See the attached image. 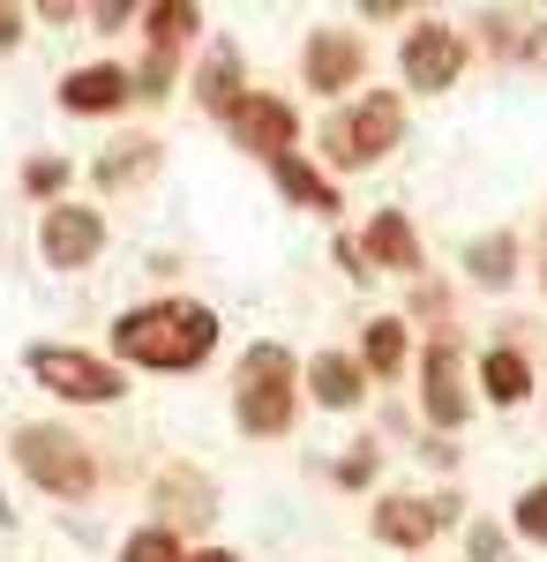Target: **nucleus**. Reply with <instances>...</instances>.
Instances as JSON below:
<instances>
[{
  "label": "nucleus",
  "instance_id": "nucleus-1",
  "mask_svg": "<svg viewBox=\"0 0 547 562\" xmlns=\"http://www.w3.org/2000/svg\"><path fill=\"white\" fill-rule=\"evenodd\" d=\"M113 346H121L127 360H143V368H196V360L217 346V315L196 307V301L135 307V315H121Z\"/></svg>",
  "mask_w": 547,
  "mask_h": 562
},
{
  "label": "nucleus",
  "instance_id": "nucleus-2",
  "mask_svg": "<svg viewBox=\"0 0 547 562\" xmlns=\"http://www.w3.org/2000/svg\"><path fill=\"white\" fill-rule=\"evenodd\" d=\"M398 128H405V105L390 90H368L353 113H337L331 128H323V143H331L337 166H376L382 150H398Z\"/></svg>",
  "mask_w": 547,
  "mask_h": 562
},
{
  "label": "nucleus",
  "instance_id": "nucleus-3",
  "mask_svg": "<svg viewBox=\"0 0 547 562\" xmlns=\"http://www.w3.org/2000/svg\"><path fill=\"white\" fill-rule=\"evenodd\" d=\"M15 465L38 480L45 495H90V480H98L90 450L68 428H23L15 435Z\"/></svg>",
  "mask_w": 547,
  "mask_h": 562
},
{
  "label": "nucleus",
  "instance_id": "nucleus-4",
  "mask_svg": "<svg viewBox=\"0 0 547 562\" xmlns=\"http://www.w3.org/2000/svg\"><path fill=\"white\" fill-rule=\"evenodd\" d=\"M293 420V360L278 346H255L241 360V428L248 435H278Z\"/></svg>",
  "mask_w": 547,
  "mask_h": 562
},
{
  "label": "nucleus",
  "instance_id": "nucleus-5",
  "mask_svg": "<svg viewBox=\"0 0 547 562\" xmlns=\"http://www.w3.org/2000/svg\"><path fill=\"white\" fill-rule=\"evenodd\" d=\"M31 375L45 390H60V397H76V405H105V397H121V375L105 368V360H90L76 346H31Z\"/></svg>",
  "mask_w": 547,
  "mask_h": 562
},
{
  "label": "nucleus",
  "instance_id": "nucleus-6",
  "mask_svg": "<svg viewBox=\"0 0 547 562\" xmlns=\"http://www.w3.org/2000/svg\"><path fill=\"white\" fill-rule=\"evenodd\" d=\"M465 68V38L450 23H421V31H405V83L413 90H450Z\"/></svg>",
  "mask_w": 547,
  "mask_h": 562
},
{
  "label": "nucleus",
  "instance_id": "nucleus-7",
  "mask_svg": "<svg viewBox=\"0 0 547 562\" xmlns=\"http://www.w3.org/2000/svg\"><path fill=\"white\" fill-rule=\"evenodd\" d=\"M38 248L53 270H83L98 248H105V225H98V211H76V203H53L38 225Z\"/></svg>",
  "mask_w": 547,
  "mask_h": 562
},
{
  "label": "nucleus",
  "instance_id": "nucleus-8",
  "mask_svg": "<svg viewBox=\"0 0 547 562\" xmlns=\"http://www.w3.org/2000/svg\"><path fill=\"white\" fill-rule=\"evenodd\" d=\"M233 135H241V150L293 158V105H278V98H241V105H233Z\"/></svg>",
  "mask_w": 547,
  "mask_h": 562
},
{
  "label": "nucleus",
  "instance_id": "nucleus-9",
  "mask_svg": "<svg viewBox=\"0 0 547 562\" xmlns=\"http://www.w3.org/2000/svg\"><path fill=\"white\" fill-rule=\"evenodd\" d=\"M308 83L315 90H353L360 83V38H353V31H315V45H308Z\"/></svg>",
  "mask_w": 547,
  "mask_h": 562
},
{
  "label": "nucleus",
  "instance_id": "nucleus-10",
  "mask_svg": "<svg viewBox=\"0 0 547 562\" xmlns=\"http://www.w3.org/2000/svg\"><path fill=\"white\" fill-rule=\"evenodd\" d=\"M127 68H113V60H105V68H76V76H68V83H60V105H68V113H113V105H127Z\"/></svg>",
  "mask_w": 547,
  "mask_h": 562
},
{
  "label": "nucleus",
  "instance_id": "nucleus-11",
  "mask_svg": "<svg viewBox=\"0 0 547 562\" xmlns=\"http://www.w3.org/2000/svg\"><path fill=\"white\" fill-rule=\"evenodd\" d=\"M427 420L435 428H458L465 420V383H458V346H427Z\"/></svg>",
  "mask_w": 547,
  "mask_h": 562
},
{
  "label": "nucleus",
  "instance_id": "nucleus-12",
  "mask_svg": "<svg viewBox=\"0 0 547 562\" xmlns=\"http://www.w3.org/2000/svg\"><path fill=\"white\" fill-rule=\"evenodd\" d=\"M435 525H443V503H413V495H390L376 510V532L390 548H421V540H435Z\"/></svg>",
  "mask_w": 547,
  "mask_h": 562
},
{
  "label": "nucleus",
  "instance_id": "nucleus-13",
  "mask_svg": "<svg viewBox=\"0 0 547 562\" xmlns=\"http://www.w3.org/2000/svg\"><path fill=\"white\" fill-rule=\"evenodd\" d=\"M360 248H368V262H390V270H421V240H413V225H405L398 211H382L376 225H368V240H360Z\"/></svg>",
  "mask_w": 547,
  "mask_h": 562
},
{
  "label": "nucleus",
  "instance_id": "nucleus-14",
  "mask_svg": "<svg viewBox=\"0 0 547 562\" xmlns=\"http://www.w3.org/2000/svg\"><path fill=\"white\" fill-rule=\"evenodd\" d=\"M308 383H315V397H323V405H360V383H368V375H360V360L323 352V360L308 368Z\"/></svg>",
  "mask_w": 547,
  "mask_h": 562
},
{
  "label": "nucleus",
  "instance_id": "nucleus-15",
  "mask_svg": "<svg viewBox=\"0 0 547 562\" xmlns=\"http://www.w3.org/2000/svg\"><path fill=\"white\" fill-rule=\"evenodd\" d=\"M203 105H217V113H233L241 105V45H217L211 60H203Z\"/></svg>",
  "mask_w": 547,
  "mask_h": 562
},
{
  "label": "nucleus",
  "instance_id": "nucleus-16",
  "mask_svg": "<svg viewBox=\"0 0 547 562\" xmlns=\"http://www.w3.org/2000/svg\"><path fill=\"white\" fill-rule=\"evenodd\" d=\"M196 23H203V15H196L188 0H158V8H150V53H158V60H172V45L196 38Z\"/></svg>",
  "mask_w": 547,
  "mask_h": 562
},
{
  "label": "nucleus",
  "instance_id": "nucleus-17",
  "mask_svg": "<svg viewBox=\"0 0 547 562\" xmlns=\"http://www.w3.org/2000/svg\"><path fill=\"white\" fill-rule=\"evenodd\" d=\"M480 383H488L495 405H517V397L533 390V368H525L517 352H488V360H480Z\"/></svg>",
  "mask_w": 547,
  "mask_h": 562
},
{
  "label": "nucleus",
  "instance_id": "nucleus-18",
  "mask_svg": "<svg viewBox=\"0 0 547 562\" xmlns=\"http://www.w3.org/2000/svg\"><path fill=\"white\" fill-rule=\"evenodd\" d=\"M278 188H286L293 203H308V211H337L331 180L315 173V166H300V158H278Z\"/></svg>",
  "mask_w": 547,
  "mask_h": 562
},
{
  "label": "nucleus",
  "instance_id": "nucleus-19",
  "mask_svg": "<svg viewBox=\"0 0 547 562\" xmlns=\"http://www.w3.org/2000/svg\"><path fill=\"white\" fill-rule=\"evenodd\" d=\"M158 503H166V510H180L188 525H203V518H211V487H203L196 473H166V487H158Z\"/></svg>",
  "mask_w": 547,
  "mask_h": 562
},
{
  "label": "nucleus",
  "instance_id": "nucleus-20",
  "mask_svg": "<svg viewBox=\"0 0 547 562\" xmlns=\"http://www.w3.org/2000/svg\"><path fill=\"white\" fill-rule=\"evenodd\" d=\"M150 150H158V143H121L113 158H98V180H105V188H121V180L150 173Z\"/></svg>",
  "mask_w": 547,
  "mask_h": 562
},
{
  "label": "nucleus",
  "instance_id": "nucleus-21",
  "mask_svg": "<svg viewBox=\"0 0 547 562\" xmlns=\"http://www.w3.org/2000/svg\"><path fill=\"white\" fill-rule=\"evenodd\" d=\"M398 360H405V323H376L368 330V368L376 375H398Z\"/></svg>",
  "mask_w": 547,
  "mask_h": 562
},
{
  "label": "nucleus",
  "instance_id": "nucleus-22",
  "mask_svg": "<svg viewBox=\"0 0 547 562\" xmlns=\"http://www.w3.org/2000/svg\"><path fill=\"white\" fill-rule=\"evenodd\" d=\"M121 562H188V555H180V540H172L166 525H150V532H135L121 548Z\"/></svg>",
  "mask_w": 547,
  "mask_h": 562
},
{
  "label": "nucleus",
  "instance_id": "nucleus-23",
  "mask_svg": "<svg viewBox=\"0 0 547 562\" xmlns=\"http://www.w3.org/2000/svg\"><path fill=\"white\" fill-rule=\"evenodd\" d=\"M510 256H517V248H510L503 233H495L488 248H472V270H480V285H510Z\"/></svg>",
  "mask_w": 547,
  "mask_h": 562
},
{
  "label": "nucleus",
  "instance_id": "nucleus-24",
  "mask_svg": "<svg viewBox=\"0 0 547 562\" xmlns=\"http://www.w3.org/2000/svg\"><path fill=\"white\" fill-rule=\"evenodd\" d=\"M517 532L525 540H547V487H525L517 495Z\"/></svg>",
  "mask_w": 547,
  "mask_h": 562
},
{
  "label": "nucleus",
  "instance_id": "nucleus-25",
  "mask_svg": "<svg viewBox=\"0 0 547 562\" xmlns=\"http://www.w3.org/2000/svg\"><path fill=\"white\" fill-rule=\"evenodd\" d=\"M31 195H53V188H60V180H68V166H60V158H31Z\"/></svg>",
  "mask_w": 547,
  "mask_h": 562
},
{
  "label": "nucleus",
  "instance_id": "nucleus-26",
  "mask_svg": "<svg viewBox=\"0 0 547 562\" xmlns=\"http://www.w3.org/2000/svg\"><path fill=\"white\" fill-rule=\"evenodd\" d=\"M337 473L353 480V487H360V480H376V450H353V458H345V465H337Z\"/></svg>",
  "mask_w": 547,
  "mask_h": 562
},
{
  "label": "nucleus",
  "instance_id": "nucleus-27",
  "mask_svg": "<svg viewBox=\"0 0 547 562\" xmlns=\"http://www.w3.org/2000/svg\"><path fill=\"white\" fill-rule=\"evenodd\" d=\"M172 83V60H158V53H150V68H143V90H150V98H158V90Z\"/></svg>",
  "mask_w": 547,
  "mask_h": 562
},
{
  "label": "nucleus",
  "instance_id": "nucleus-28",
  "mask_svg": "<svg viewBox=\"0 0 547 562\" xmlns=\"http://www.w3.org/2000/svg\"><path fill=\"white\" fill-rule=\"evenodd\" d=\"M15 38H23V15H15V8H0V53H8Z\"/></svg>",
  "mask_w": 547,
  "mask_h": 562
},
{
  "label": "nucleus",
  "instance_id": "nucleus-29",
  "mask_svg": "<svg viewBox=\"0 0 547 562\" xmlns=\"http://www.w3.org/2000/svg\"><path fill=\"white\" fill-rule=\"evenodd\" d=\"M188 562H233V555H188Z\"/></svg>",
  "mask_w": 547,
  "mask_h": 562
},
{
  "label": "nucleus",
  "instance_id": "nucleus-30",
  "mask_svg": "<svg viewBox=\"0 0 547 562\" xmlns=\"http://www.w3.org/2000/svg\"><path fill=\"white\" fill-rule=\"evenodd\" d=\"M0 525H8V503H0Z\"/></svg>",
  "mask_w": 547,
  "mask_h": 562
}]
</instances>
